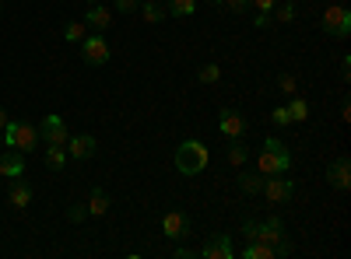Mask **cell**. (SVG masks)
I'll return each mask as SVG.
<instances>
[{
	"instance_id": "1",
	"label": "cell",
	"mask_w": 351,
	"mask_h": 259,
	"mask_svg": "<svg viewBox=\"0 0 351 259\" xmlns=\"http://www.w3.org/2000/svg\"><path fill=\"white\" fill-rule=\"evenodd\" d=\"M256 168L263 172V176H285V172L291 168V154H288V148H285L281 140L267 137V140H263L260 158H256Z\"/></svg>"
},
{
	"instance_id": "2",
	"label": "cell",
	"mask_w": 351,
	"mask_h": 259,
	"mask_svg": "<svg viewBox=\"0 0 351 259\" xmlns=\"http://www.w3.org/2000/svg\"><path fill=\"white\" fill-rule=\"evenodd\" d=\"M208 144L204 140H183L180 148H176V168L183 172V176H197V172L208 168Z\"/></svg>"
},
{
	"instance_id": "3",
	"label": "cell",
	"mask_w": 351,
	"mask_h": 259,
	"mask_svg": "<svg viewBox=\"0 0 351 259\" xmlns=\"http://www.w3.org/2000/svg\"><path fill=\"white\" fill-rule=\"evenodd\" d=\"M0 137H4V148H14V151H36V144H39V123H28V120H18L0 130Z\"/></svg>"
},
{
	"instance_id": "4",
	"label": "cell",
	"mask_w": 351,
	"mask_h": 259,
	"mask_svg": "<svg viewBox=\"0 0 351 259\" xmlns=\"http://www.w3.org/2000/svg\"><path fill=\"white\" fill-rule=\"evenodd\" d=\"M243 235H246V242H263V245L278 249L285 242V224H281V217H271V221H263V224L243 221Z\"/></svg>"
},
{
	"instance_id": "5",
	"label": "cell",
	"mask_w": 351,
	"mask_h": 259,
	"mask_svg": "<svg viewBox=\"0 0 351 259\" xmlns=\"http://www.w3.org/2000/svg\"><path fill=\"white\" fill-rule=\"evenodd\" d=\"M319 25H324V32H327L330 39H348V36H351V11L341 8V4H334V8L324 11Z\"/></svg>"
},
{
	"instance_id": "6",
	"label": "cell",
	"mask_w": 351,
	"mask_h": 259,
	"mask_svg": "<svg viewBox=\"0 0 351 259\" xmlns=\"http://www.w3.org/2000/svg\"><path fill=\"white\" fill-rule=\"evenodd\" d=\"M81 56H84V64H92V67H106V60H109V42H106V32H92V36H84V39H81Z\"/></svg>"
},
{
	"instance_id": "7",
	"label": "cell",
	"mask_w": 351,
	"mask_h": 259,
	"mask_svg": "<svg viewBox=\"0 0 351 259\" xmlns=\"http://www.w3.org/2000/svg\"><path fill=\"white\" fill-rule=\"evenodd\" d=\"M263 196L271 200V204H288L291 196H295V182L291 179H281V176H267L263 179V189H260Z\"/></svg>"
},
{
	"instance_id": "8",
	"label": "cell",
	"mask_w": 351,
	"mask_h": 259,
	"mask_svg": "<svg viewBox=\"0 0 351 259\" xmlns=\"http://www.w3.org/2000/svg\"><path fill=\"white\" fill-rule=\"evenodd\" d=\"M39 137L46 140V144H56V148H64L67 144V123H64V116H56V112H49V116L39 123Z\"/></svg>"
},
{
	"instance_id": "9",
	"label": "cell",
	"mask_w": 351,
	"mask_h": 259,
	"mask_svg": "<svg viewBox=\"0 0 351 259\" xmlns=\"http://www.w3.org/2000/svg\"><path fill=\"white\" fill-rule=\"evenodd\" d=\"M162 235H165L169 242H183V238L190 235V217H186L183 210H169V214L162 217Z\"/></svg>"
},
{
	"instance_id": "10",
	"label": "cell",
	"mask_w": 351,
	"mask_h": 259,
	"mask_svg": "<svg viewBox=\"0 0 351 259\" xmlns=\"http://www.w3.org/2000/svg\"><path fill=\"white\" fill-rule=\"evenodd\" d=\"M67 158H74V161H88V158H95V137H88V133H74V137H67Z\"/></svg>"
},
{
	"instance_id": "11",
	"label": "cell",
	"mask_w": 351,
	"mask_h": 259,
	"mask_svg": "<svg viewBox=\"0 0 351 259\" xmlns=\"http://www.w3.org/2000/svg\"><path fill=\"white\" fill-rule=\"evenodd\" d=\"M200 256L204 259H232V256H236V249H232V235H225V232L211 235L208 245L200 249Z\"/></svg>"
},
{
	"instance_id": "12",
	"label": "cell",
	"mask_w": 351,
	"mask_h": 259,
	"mask_svg": "<svg viewBox=\"0 0 351 259\" xmlns=\"http://www.w3.org/2000/svg\"><path fill=\"white\" fill-rule=\"evenodd\" d=\"M327 182H330L334 189H348V186H351V161H348V154H341V158L330 161V168H327Z\"/></svg>"
},
{
	"instance_id": "13",
	"label": "cell",
	"mask_w": 351,
	"mask_h": 259,
	"mask_svg": "<svg viewBox=\"0 0 351 259\" xmlns=\"http://www.w3.org/2000/svg\"><path fill=\"white\" fill-rule=\"evenodd\" d=\"M218 130L225 137H246V120L239 116L236 109H221L218 112Z\"/></svg>"
},
{
	"instance_id": "14",
	"label": "cell",
	"mask_w": 351,
	"mask_h": 259,
	"mask_svg": "<svg viewBox=\"0 0 351 259\" xmlns=\"http://www.w3.org/2000/svg\"><path fill=\"white\" fill-rule=\"evenodd\" d=\"M0 176H4V179H18V176H25V154L14 151V148H8L4 154H0Z\"/></svg>"
},
{
	"instance_id": "15",
	"label": "cell",
	"mask_w": 351,
	"mask_h": 259,
	"mask_svg": "<svg viewBox=\"0 0 351 259\" xmlns=\"http://www.w3.org/2000/svg\"><path fill=\"white\" fill-rule=\"evenodd\" d=\"M8 204H11V207H18V210H25L28 204H32V186L25 182V176L11 179V193H8Z\"/></svg>"
},
{
	"instance_id": "16",
	"label": "cell",
	"mask_w": 351,
	"mask_h": 259,
	"mask_svg": "<svg viewBox=\"0 0 351 259\" xmlns=\"http://www.w3.org/2000/svg\"><path fill=\"white\" fill-rule=\"evenodd\" d=\"M84 25L92 28V32H106V28L112 25V11H106L102 4H88V11H84Z\"/></svg>"
},
{
	"instance_id": "17",
	"label": "cell",
	"mask_w": 351,
	"mask_h": 259,
	"mask_svg": "<svg viewBox=\"0 0 351 259\" xmlns=\"http://www.w3.org/2000/svg\"><path fill=\"white\" fill-rule=\"evenodd\" d=\"M88 217H102L106 210H109V193L102 189V186H95L92 193H88Z\"/></svg>"
},
{
	"instance_id": "18",
	"label": "cell",
	"mask_w": 351,
	"mask_h": 259,
	"mask_svg": "<svg viewBox=\"0 0 351 259\" xmlns=\"http://www.w3.org/2000/svg\"><path fill=\"white\" fill-rule=\"evenodd\" d=\"M263 172H239V189L246 193V196H256L260 189H263Z\"/></svg>"
},
{
	"instance_id": "19",
	"label": "cell",
	"mask_w": 351,
	"mask_h": 259,
	"mask_svg": "<svg viewBox=\"0 0 351 259\" xmlns=\"http://www.w3.org/2000/svg\"><path fill=\"white\" fill-rule=\"evenodd\" d=\"M137 11H141V18H144V21H152V25H158V21L169 14V11L158 4V0H144V4H141Z\"/></svg>"
},
{
	"instance_id": "20",
	"label": "cell",
	"mask_w": 351,
	"mask_h": 259,
	"mask_svg": "<svg viewBox=\"0 0 351 259\" xmlns=\"http://www.w3.org/2000/svg\"><path fill=\"white\" fill-rule=\"evenodd\" d=\"M67 165V148H56V144H46V168L60 172Z\"/></svg>"
},
{
	"instance_id": "21",
	"label": "cell",
	"mask_w": 351,
	"mask_h": 259,
	"mask_svg": "<svg viewBox=\"0 0 351 259\" xmlns=\"http://www.w3.org/2000/svg\"><path fill=\"white\" fill-rule=\"evenodd\" d=\"M288 116H291V123H302L309 116V102L302 95H291L288 98Z\"/></svg>"
},
{
	"instance_id": "22",
	"label": "cell",
	"mask_w": 351,
	"mask_h": 259,
	"mask_svg": "<svg viewBox=\"0 0 351 259\" xmlns=\"http://www.w3.org/2000/svg\"><path fill=\"white\" fill-rule=\"evenodd\" d=\"M165 11L172 18H190V14H197V0H169Z\"/></svg>"
},
{
	"instance_id": "23",
	"label": "cell",
	"mask_w": 351,
	"mask_h": 259,
	"mask_svg": "<svg viewBox=\"0 0 351 259\" xmlns=\"http://www.w3.org/2000/svg\"><path fill=\"white\" fill-rule=\"evenodd\" d=\"M243 256H246V259H274V249L263 245V242H246Z\"/></svg>"
},
{
	"instance_id": "24",
	"label": "cell",
	"mask_w": 351,
	"mask_h": 259,
	"mask_svg": "<svg viewBox=\"0 0 351 259\" xmlns=\"http://www.w3.org/2000/svg\"><path fill=\"white\" fill-rule=\"evenodd\" d=\"M295 14H299V8L291 4V0H285V4H278V8L271 11V18H274V21H281V25H288V21H295Z\"/></svg>"
},
{
	"instance_id": "25",
	"label": "cell",
	"mask_w": 351,
	"mask_h": 259,
	"mask_svg": "<svg viewBox=\"0 0 351 259\" xmlns=\"http://www.w3.org/2000/svg\"><path fill=\"white\" fill-rule=\"evenodd\" d=\"M84 36H88V25H84V21H67V25H64V39H67V42H81Z\"/></svg>"
},
{
	"instance_id": "26",
	"label": "cell",
	"mask_w": 351,
	"mask_h": 259,
	"mask_svg": "<svg viewBox=\"0 0 351 259\" xmlns=\"http://www.w3.org/2000/svg\"><path fill=\"white\" fill-rule=\"evenodd\" d=\"M228 161H232V165H243V161H246V148H243L239 137H232V144H228Z\"/></svg>"
},
{
	"instance_id": "27",
	"label": "cell",
	"mask_w": 351,
	"mask_h": 259,
	"mask_svg": "<svg viewBox=\"0 0 351 259\" xmlns=\"http://www.w3.org/2000/svg\"><path fill=\"white\" fill-rule=\"evenodd\" d=\"M200 81H204V84L221 81V67H218V64H204V67H200Z\"/></svg>"
},
{
	"instance_id": "28",
	"label": "cell",
	"mask_w": 351,
	"mask_h": 259,
	"mask_svg": "<svg viewBox=\"0 0 351 259\" xmlns=\"http://www.w3.org/2000/svg\"><path fill=\"white\" fill-rule=\"evenodd\" d=\"M278 88H281L285 95H295L299 84H295V77H291V74H281V77H278Z\"/></svg>"
},
{
	"instance_id": "29",
	"label": "cell",
	"mask_w": 351,
	"mask_h": 259,
	"mask_svg": "<svg viewBox=\"0 0 351 259\" xmlns=\"http://www.w3.org/2000/svg\"><path fill=\"white\" fill-rule=\"evenodd\" d=\"M271 120H274V126H291V116H288V105H278V109L271 112Z\"/></svg>"
},
{
	"instance_id": "30",
	"label": "cell",
	"mask_w": 351,
	"mask_h": 259,
	"mask_svg": "<svg viewBox=\"0 0 351 259\" xmlns=\"http://www.w3.org/2000/svg\"><path fill=\"white\" fill-rule=\"evenodd\" d=\"M112 8L123 11V14H134V11L141 8V0H112Z\"/></svg>"
},
{
	"instance_id": "31",
	"label": "cell",
	"mask_w": 351,
	"mask_h": 259,
	"mask_svg": "<svg viewBox=\"0 0 351 259\" xmlns=\"http://www.w3.org/2000/svg\"><path fill=\"white\" fill-rule=\"evenodd\" d=\"M84 217H88V207H84V204H74V207L67 210V221H74V224H81Z\"/></svg>"
},
{
	"instance_id": "32",
	"label": "cell",
	"mask_w": 351,
	"mask_h": 259,
	"mask_svg": "<svg viewBox=\"0 0 351 259\" xmlns=\"http://www.w3.org/2000/svg\"><path fill=\"white\" fill-rule=\"evenodd\" d=\"M250 4L256 8V14H271L278 8V0H250Z\"/></svg>"
},
{
	"instance_id": "33",
	"label": "cell",
	"mask_w": 351,
	"mask_h": 259,
	"mask_svg": "<svg viewBox=\"0 0 351 259\" xmlns=\"http://www.w3.org/2000/svg\"><path fill=\"white\" fill-rule=\"evenodd\" d=\"M225 4H228V11H232V14H243V11L250 8V0H225Z\"/></svg>"
},
{
	"instance_id": "34",
	"label": "cell",
	"mask_w": 351,
	"mask_h": 259,
	"mask_svg": "<svg viewBox=\"0 0 351 259\" xmlns=\"http://www.w3.org/2000/svg\"><path fill=\"white\" fill-rule=\"evenodd\" d=\"M253 21H256V28H267V25H271V14H256Z\"/></svg>"
},
{
	"instance_id": "35",
	"label": "cell",
	"mask_w": 351,
	"mask_h": 259,
	"mask_svg": "<svg viewBox=\"0 0 351 259\" xmlns=\"http://www.w3.org/2000/svg\"><path fill=\"white\" fill-rule=\"evenodd\" d=\"M172 256H176V259H190V256H193V252H190V249H183V245H180V249H176V252H172Z\"/></svg>"
},
{
	"instance_id": "36",
	"label": "cell",
	"mask_w": 351,
	"mask_h": 259,
	"mask_svg": "<svg viewBox=\"0 0 351 259\" xmlns=\"http://www.w3.org/2000/svg\"><path fill=\"white\" fill-rule=\"evenodd\" d=\"M8 126V112H4V105H0V130Z\"/></svg>"
},
{
	"instance_id": "37",
	"label": "cell",
	"mask_w": 351,
	"mask_h": 259,
	"mask_svg": "<svg viewBox=\"0 0 351 259\" xmlns=\"http://www.w3.org/2000/svg\"><path fill=\"white\" fill-rule=\"evenodd\" d=\"M208 4H221V0H208Z\"/></svg>"
},
{
	"instance_id": "38",
	"label": "cell",
	"mask_w": 351,
	"mask_h": 259,
	"mask_svg": "<svg viewBox=\"0 0 351 259\" xmlns=\"http://www.w3.org/2000/svg\"><path fill=\"white\" fill-rule=\"evenodd\" d=\"M88 4H99V0H88Z\"/></svg>"
},
{
	"instance_id": "39",
	"label": "cell",
	"mask_w": 351,
	"mask_h": 259,
	"mask_svg": "<svg viewBox=\"0 0 351 259\" xmlns=\"http://www.w3.org/2000/svg\"><path fill=\"white\" fill-rule=\"evenodd\" d=\"M0 8H4V0H0Z\"/></svg>"
},
{
	"instance_id": "40",
	"label": "cell",
	"mask_w": 351,
	"mask_h": 259,
	"mask_svg": "<svg viewBox=\"0 0 351 259\" xmlns=\"http://www.w3.org/2000/svg\"><path fill=\"white\" fill-rule=\"evenodd\" d=\"M0 144H4V137H0Z\"/></svg>"
},
{
	"instance_id": "41",
	"label": "cell",
	"mask_w": 351,
	"mask_h": 259,
	"mask_svg": "<svg viewBox=\"0 0 351 259\" xmlns=\"http://www.w3.org/2000/svg\"><path fill=\"white\" fill-rule=\"evenodd\" d=\"M0 179H4V176H0Z\"/></svg>"
}]
</instances>
